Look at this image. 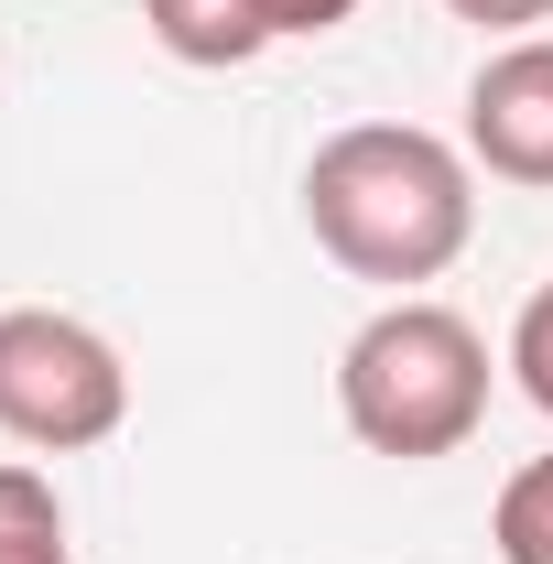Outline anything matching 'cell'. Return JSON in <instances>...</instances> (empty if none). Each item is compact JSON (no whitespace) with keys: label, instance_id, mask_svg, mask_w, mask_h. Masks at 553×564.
<instances>
[{"label":"cell","instance_id":"obj_10","mask_svg":"<svg viewBox=\"0 0 553 564\" xmlns=\"http://www.w3.org/2000/svg\"><path fill=\"white\" fill-rule=\"evenodd\" d=\"M445 11H456V22H478V33H510V44H521L532 22H553V0H445Z\"/></svg>","mask_w":553,"mask_h":564},{"label":"cell","instance_id":"obj_7","mask_svg":"<svg viewBox=\"0 0 553 564\" xmlns=\"http://www.w3.org/2000/svg\"><path fill=\"white\" fill-rule=\"evenodd\" d=\"M488 532H499V564H553V456L510 467V489H499V510H488Z\"/></svg>","mask_w":553,"mask_h":564},{"label":"cell","instance_id":"obj_2","mask_svg":"<svg viewBox=\"0 0 553 564\" xmlns=\"http://www.w3.org/2000/svg\"><path fill=\"white\" fill-rule=\"evenodd\" d=\"M337 413L369 456H402V467L456 456L488 423V337L456 304H423V293L380 304L337 358Z\"/></svg>","mask_w":553,"mask_h":564},{"label":"cell","instance_id":"obj_1","mask_svg":"<svg viewBox=\"0 0 553 564\" xmlns=\"http://www.w3.org/2000/svg\"><path fill=\"white\" fill-rule=\"evenodd\" d=\"M304 228L358 282H434L478 239V174L413 120H358L304 163Z\"/></svg>","mask_w":553,"mask_h":564},{"label":"cell","instance_id":"obj_6","mask_svg":"<svg viewBox=\"0 0 553 564\" xmlns=\"http://www.w3.org/2000/svg\"><path fill=\"white\" fill-rule=\"evenodd\" d=\"M0 564H76L66 543V499L33 467H0Z\"/></svg>","mask_w":553,"mask_h":564},{"label":"cell","instance_id":"obj_4","mask_svg":"<svg viewBox=\"0 0 553 564\" xmlns=\"http://www.w3.org/2000/svg\"><path fill=\"white\" fill-rule=\"evenodd\" d=\"M467 163L499 185H553V44L521 33L467 76Z\"/></svg>","mask_w":553,"mask_h":564},{"label":"cell","instance_id":"obj_3","mask_svg":"<svg viewBox=\"0 0 553 564\" xmlns=\"http://www.w3.org/2000/svg\"><path fill=\"white\" fill-rule=\"evenodd\" d=\"M120 423H131V369L87 315H55V304H11L0 315V434L11 445L87 456Z\"/></svg>","mask_w":553,"mask_h":564},{"label":"cell","instance_id":"obj_5","mask_svg":"<svg viewBox=\"0 0 553 564\" xmlns=\"http://www.w3.org/2000/svg\"><path fill=\"white\" fill-rule=\"evenodd\" d=\"M141 22H152V44L174 55V66H250L261 44H272V22H261V0H141Z\"/></svg>","mask_w":553,"mask_h":564},{"label":"cell","instance_id":"obj_8","mask_svg":"<svg viewBox=\"0 0 553 564\" xmlns=\"http://www.w3.org/2000/svg\"><path fill=\"white\" fill-rule=\"evenodd\" d=\"M510 380L532 391V413H553V272L532 282V304H521V326H510Z\"/></svg>","mask_w":553,"mask_h":564},{"label":"cell","instance_id":"obj_9","mask_svg":"<svg viewBox=\"0 0 553 564\" xmlns=\"http://www.w3.org/2000/svg\"><path fill=\"white\" fill-rule=\"evenodd\" d=\"M261 22H272V44H293V33H337V22H358V0H261Z\"/></svg>","mask_w":553,"mask_h":564}]
</instances>
